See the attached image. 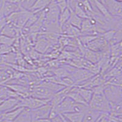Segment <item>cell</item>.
Returning a JSON list of instances; mask_svg holds the SVG:
<instances>
[{
    "mask_svg": "<svg viewBox=\"0 0 122 122\" xmlns=\"http://www.w3.org/2000/svg\"><path fill=\"white\" fill-rule=\"evenodd\" d=\"M39 122H51V120L48 118H42V119H39Z\"/></svg>",
    "mask_w": 122,
    "mask_h": 122,
    "instance_id": "cell-28",
    "label": "cell"
},
{
    "mask_svg": "<svg viewBox=\"0 0 122 122\" xmlns=\"http://www.w3.org/2000/svg\"><path fill=\"white\" fill-rule=\"evenodd\" d=\"M30 122H39V120L31 117V121H30Z\"/></svg>",
    "mask_w": 122,
    "mask_h": 122,
    "instance_id": "cell-29",
    "label": "cell"
},
{
    "mask_svg": "<svg viewBox=\"0 0 122 122\" xmlns=\"http://www.w3.org/2000/svg\"><path fill=\"white\" fill-rule=\"evenodd\" d=\"M101 113L89 108L84 114L82 122H98Z\"/></svg>",
    "mask_w": 122,
    "mask_h": 122,
    "instance_id": "cell-13",
    "label": "cell"
},
{
    "mask_svg": "<svg viewBox=\"0 0 122 122\" xmlns=\"http://www.w3.org/2000/svg\"><path fill=\"white\" fill-rule=\"evenodd\" d=\"M122 103L109 102V114L114 116H120L122 114Z\"/></svg>",
    "mask_w": 122,
    "mask_h": 122,
    "instance_id": "cell-18",
    "label": "cell"
},
{
    "mask_svg": "<svg viewBox=\"0 0 122 122\" xmlns=\"http://www.w3.org/2000/svg\"><path fill=\"white\" fill-rule=\"evenodd\" d=\"M70 17V10L68 7H67L62 12H60L59 17L58 20V24L61 30L62 27L63 26V25L68 21Z\"/></svg>",
    "mask_w": 122,
    "mask_h": 122,
    "instance_id": "cell-16",
    "label": "cell"
},
{
    "mask_svg": "<svg viewBox=\"0 0 122 122\" xmlns=\"http://www.w3.org/2000/svg\"><path fill=\"white\" fill-rule=\"evenodd\" d=\"M89 1H92V0H89Z\"/></svg>",
    "mask_w": 122,
    "mask_h": 122,
    "instance_id": "cell-34",
    "label": "cell"
},
{
    "mask_svg": "<svg viewBox=\"0 0 122 122\" xmlns=\"http://www.w3.org/2000/svg\"><path fill=\"white\" fill-rule=\"evenodd\" d=\"M75 104L76 103H75L73 100L68 97H66L58 106L53 108L55 109L56 111L59 115L74 112Z\"/></svg>",
    "mask_w": 122,
    "mask_h": 122,
    "instance_id": "cell-6",
    "label": "cell"
},
{
    "mask_svg": "<svg viewBox=\"0 0 122 122\" xmlns=\"http://www.w3.org/2000/svg\"><path fill=\"white\" fill-rule=\"evenodd\" d=\"M55 93L47 88L37 86L32 89H30V97L40 100H50Z\"/></svg>",
    "mask_w": 122,
    "mask_h": 122,
    "instance_id": "cell-5",
    "label": "cell"
},
{
    "mask_svg": "<svg viewBox=\"0 0 122 122\" xmlns=\"http://www.w3.org/2000/svg\"><path fill=\"white\" fill-rule=\"evenodd\" d=\"M70 10V17L69 20H68V22L71 25L73 26L75 28H77L78 29H81V23H82V19L79 18L77 15L75 14L73 10L72 9H71L69 7Z\"/></svg>",
    "mask_w": 122,
    "mask_h": 122,
    "instance_id": "cell-19",
    "label": "cell"
},
{
    "mask_svg": "<svg viewBox=\"0 0 122 122\" xmlns=\"http://www.w3.org/2000/svg\"><path fill=\"white\" fill-rule=\"evenodd\" d=\"M54 1L55 2L56 4H57V7L59 9L61 12L64 10L68 7L67 0H55Z\"/></svg>",
    "mask_w": 122,
    "mask_h": 122,
    "instance_id": "cell-25",
    "label": "cell"
},
{
    "mask_svg": "<svg viewBox=\"0 0 122 122\" xmlns=\"http://www.w3.org/2000/svg\"><path fill=\"white\" fill-rule=\"evenodd\" d=\"M72 10H73L74 12L75 13L78 17H79V18H81V19H86V18H89V17L87 16V15L86 14V12L83 9L79 6L78 3H77L76 4L75 6H74L73 8L72 9Z\"/></svg>",
    "mask_w": 122,
    "mask_h": 122,
    "instance_id": "cell-21",
    "label": "cell"
},
{
    "mask_svg": "<svg viewBox=\"0 0 122 122\" xmlns=\"http://www.w3.org/2000/svg\"><path fill=\"white\" fill-rule=\"evenodd\" d=\"M98 122H111V119H110L109 113H101Z\"/></svg>",
    "mask_w": 122,
    "mask_h": 122,
    "instance_id": "cell-26",
    "label": "cell"
},
{
    "mask_svg": "<svg viewBox=\"0 0 122 122\" xmlns=\"http://www.w3.org/2000/svg\"><path fill=\"white\" fill-rule=\"evenodd\" d=\"M3 10L4 17H7L9 15L12 13L20 10L22 7L21 4H15L11 3H9L6 0L3 2Z\"/></svg>",
    "mask_w": 122,
    "mask_h": 122,
    "instance_id": "cell-11",
    "label": "cell"
},
{
    "mask_svg": "<svg viewBox=\"0 0 122 122\" xmlns=\"http://www.w3.org/2000/svg\"><path fill=\"white\" fill-rule=\"evenodd\" d=\"M51 107V106L48 103L39 108L31 110V117L38 120L49 118V115Z\"/></svg>",
    "mask_w": 122,
    "mask_h": 122,
    "instance_id": "cell-8",
    "label": "cell"
},
{
    "mask_svg": "<svg viewBox=\"0 0 122 122\" xmlns=\"http://www.w3.org/2000/svg\"><path fill=\"white\" fill-rule=\"evenodd\" d=\"M6 1L9 3L15 4H21V1H22V0H6Z\"/></svg>",
    "mask_w": 122,
    "mask_h": 122,
    "instance_id": "cell-27",
    "label": "cell"
},
{
    "mask_svg": "<svg viewBox=\"0 0 122 122\" xmlns=\"http://www.w3.org/2000/svg\"><path fill=\"white\" fill-rule=\"evenodd\" d=\"M49 47V43L47 40L44 37L40 38L37 40L36 43L35 49L37 51L40 53H44L47 51Z\"/></svg>",
    "mask_w": 122,
    "mask_h": 122,
    "instance_id": "cell-15",
    "label": "cell"
},
{
    "mask_svg": "<svg viewBox=\"0 0 122 122\" xmlns=\"http://www.w3.org/2000/svg\"><path fill=\"white\" fill-rule=\"evenodd\" d=\"M49 0H36L34 3L28 9L34 14L40 12L47 7L50 3Z\"/></svg>",
    "mask_w": 122,
    "mask_h": 122,
    "instance_id": "cell-12",
    "label": "cell"
},
{
    "mask_svg": "<svg viewBox=\"0 0 122 122\" xmlns=\"http://www.w3.org/2000/svg\"><path fill=\"white\" fill-rule=\"evenodd\" d=\"M104 85V93L109 102L122 103V87L106 84Z\"/></svg>",
    "mask_w": 122,
    "mask_h": 122,
    "instance_id": "cell-2",
    "label": "cell"
},
{
    "mask_svg": "<svg viewBox=\"0 0 122 122\" xmlns=\"http://www.w3.org/2000/svg\"><path fill=\"white\" fill-rule=\"evenodd\" d=\"M122 29L121 30H116L115 34H114V37H112V40L109 42V46L117 44V43H119V42H122Z\"/></svg>",
    "mask_w": 122,
    "mask_h": 122,
    "instance_id": "cell-23",
    "label": "cell"
},
{
    "mask_svg": "<svg viewBox=\"0 0 122 122\" xmlns=\"http://www.w3.org/2000/svg\"><path fill=\"white\" fill-rule=\"evenodd\" d=\"M76 90L79 93L81 97L84 99L86 103L89 104V101L91 100V98L93 95V91L92 89H86V88L81 87L78 86H75Z\"/></svg>",
    "mask_w": 122,
    "mask_h": 122,
    "instance_id": "cell-14",
    "label": "cell"
},
{
    "mask_svg": "<svg viewBox=\"0 0 122 122\" xmlns=\"http://www.w3.org/2000/svg\"><path fill=\"white\" fill-rule=\"evenodd\" d=\"M98 1H100L101 2V3H103V4H104V0H98Z\"/></svg>",
    "mask_w": 122,
    "mask_h": 122,
    "instance_id": "cell-30",
    "label": "cell"
},
{
    "mask_svg": "<svg viewBox=\"0 0 122 122\" xmlns=\"http://www.w3.org/2000/svg\"><path fill=\"white\" fill-rule=\"evenodd\" d=\"M115 1L117 2H118V3H122V0H115Z\"/></svg>",
    "mask_w": 122,
    "mask_h": 122,
    "instance_id": "cell-32",
    "label": "cell"
},
{
    "mask_svg": "<svg viewBox=\"0 0 122 122\" xmlns=\"http://www.w3.org/2000/svg\"><path fill=\"white\" fill-rule=\"evenodd\" d=\"M20 100L9 98L4 100L0 104V112H6L16 107Z\"/></svg>",
    "mask_w": 122,
    "mask_h": 122,
    "instance_id": "cell-9",
    "label": "cell"
},
{
    "mask_svg": "<svg viewBox=\"0 0 122 122\" xmlns=\"http://www.w3.org/2000/svg\"><path fill=\"white\" fill-rule=\"evenodd\" d=\"M0 35H1V30H0Z\"/></svg>",
    "mask_w": 122,
    "mask_h": 122,
    "instance_id": "cell-35",
    "label": "cell"
},
{
    "mask_svg": "<svg viewBox=\"0 0 122 122\" xmlns=\"http://www.w3.org/2000/svg\"><path fill=\"white\" fill-rule=\"evenodd\" d=\"M104 5L112 17H122V3L117 2L115 0H104Z\"/></svg>",
    "mask_w": 122,
    "mask_h": 122,
    "instance_id": "cell-7",
    "label": "cell"
},
{
    "mask_svg": "<svg viewBox=\"0 0 122 122\" xmlns=\"http://www.w3.org/2000/svg\"><path fill=\"white\" fill-rule=\"evenodd\" d=\"M73 1H75L76 2H82L84 0H73Z\"/></svg>",
    "mask_w": 122,
    "mask_h": 122,
    "instance_id": "cell-31",
    "label": "cell"
},
{
    "mask_svg": "<svg viewBox=\"0 0 122 122\" xmlns=\"http://www.w3.org/2000/svg\"><path fill=\"white\" fill-rule=\"evenodd\" d=\"M97 36L98 35H81L78 39L80 43L86 46L88 43L97 37Z\"/></svg>",
    "mask_w": 122,
    "mask_h": 122,
    "instance_id": "cell-20",
    "label": "cell"
},
{
    "mask_svg": "<svg viewBox=\"0 0 122 122\" xmlns=\"http://www.w3.org/2000/svg\"><path fill=\"white\" fill-rule=\"evenodd\" d=\"M84 113L71 112L62 114L70 122H82Z\"/></svg>",
    "mask_w": 122,
    "mask_h": 122,
    "instance_id": "cell-17",
    "label": "cell"
},
{
    "mask_svg": "<svg viewBox=\"0 0 122 122\" xmlns=\"http://www.w3.org/2000/svg\"><path fill=\"white\" fill-rule=\"evenodd\" d=\"M93 76L95 75L93 73H92L87 70L84 69V68L74 70L70 74V77L73 79L76 86L78 84L80 85L82 82L90 79Z\"/></svg>",
    "mask_w": 122,
    "mask_h": 122,
    "instance_id": "cell-4",
    "label": "cell"
},
{
    "mask_svg": "<svg viewBox=\"0 0 122 122\" xmlns=\"http://www.w3.org/2000/svg\"><path fill=\"white\" fill-rule=\"evenodd\" d=\"M86 47L94 52L104 53L110 51V46L108 42L103 37L101 34L98 35L97 37L88 43L86 46Z\"/></svg>",
    "mask_w": 122,
    "mask_h": 122,
    "instance_id": "cell-3",
    "label": "cell"
},
{
    "mask_svg": "<svg viewBox=\"0 0 122 122\" xmlns=\"http://www.w3.org/2000/svg\"><path fill=\"white\" fill-rule=\"evenodd\" d=\"M104 84L92 89L93 95L88 106L89 108L100 112H110L109 102L104 93Z\"/></svg>",
    "mask_w": 122,
    "mask_h": 122,
    "instance_id": "cell-1",
    "label": "cell"
},
{
    "mask_svg": "<svg viewBox=\"0 0 122 122\" xmlns=\"http://www.w3.org/2000/svg\"><path fill=\"white\" fill-rule=\"evenodd\" d=\"M13 51H14V50H13L12 46L4 45H0V56L5 55V54H9V53H12Z\"/></svg>",
    "mask_w": 122,
    "mask_h": 122,
    "instance_id": "cell-24",
    "label": "cell"
},
{
    "mask_svg": "<svg viewBox=\"0 0 122 122\" xmlns=\"http://www.w3.org/2000/svg\"><path fill=\"white\" fill-rule=\"evenodd\" d=\"M16 38L10 37L4 35H0V44L12 46Z\"/></svg>",
    "mask_w": 122,
    "mask_h": 122,
    "instance_id": "cell-22",
    "label": "cell"
},
{
    "mask_svg": "<svg viewBox=\"0 0 122 122\" xmlns=\"http://www.w3.org/2000/svg\"><path fill=\"white\" fill-rule=\"evenodd\" d=\"M49 1H55V0H49Z\"/></svg>",
    "mask_w": 122,
    "mask_h": 122,
    "instance_id": "cell-33",
    "label": "cell"
},
{
    "mask_svg": "<svg viewBox=\"0 0 122 122\" xmlns=\"http://www.w3.org/2000/svg\"><path fill=\"white\" fill-rule=\"evenodd\" d=\"M0 45H1V44H0Z\"/></svg>",
    "mask_w": 122,
    "mask_h": 122,
    "instance_id": "cell-36",
    "label": "cell"
},
{
    "mask_svg": "<svg viewBox=\"0 0 122 122\" xmlns=\"http://www.w3.org/2000/svg\"><path fill=\"white\" fill-rule=\"evenodd\" d=\"M20 30H20L14 25L10 23H7L6 26L2 29L1 31V34L10 37L17 38L19 36Z\"/></svg>",
    "mask_w": 122,
    "mask_h": 122,
    "instance_id": "cell-10",
    "label": "cell"
}]
</instances>
